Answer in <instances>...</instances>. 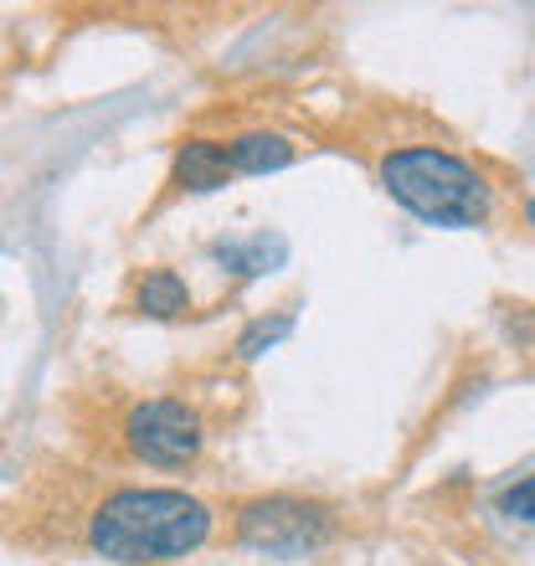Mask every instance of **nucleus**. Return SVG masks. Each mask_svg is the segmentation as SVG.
Wrapping results in <instances>:
<instances>
[{"instance_id": "3", "label": "nucleus", "mask_w": 535, "mask_h": 566, "mask_svg": "<svg viewBox=\"0 0 535 566\" xmlns=\"http://www.w3.org/2000/svg\"><path fill=\"white\" fill-rule=\"evenodd\" d=\"M238 541L263 556H310L329 541V510L289 494L253 500L238 510Z\"/></svg>"}, {"instance_id": "6", "label": "nucleus", "mask_w": 535, "mask_h": 566, "mask_svg": "<svg viewBox=\"0 0 535 566\" xmlns=\"http://www.w3.org/2000/svg\"><path fill=\"white\" fill-rule=\"evenodd\" d=\"M294 160V145L283 135H242L232 139V170H242V176H268V170H283V165Z\"/></svg>"}, {"instance_id": "2", "label": "nucleus", "mask_w": 535, "mask_h": 566, "mask_svg": "<svg viewBox=\"0 0 535 566\" xmlns=\"http://www.w3.org/2000/svg\"><path fill=\"white\" fill-rule=\"evenodd\" d=\"M381 186L391 201L412 211L428 227H479L490 217V186L474 165H463L459 155L432 145H407L391 149L381 160Z\"/></svg>"}, {"instance_id": "10", "label": "nucleus", "mask_w": 535, "mask_h": 566, "mask_svg": "<svg viewBox=\"0 0 535 566\" xmlns=\"http://www.w3.org/2000/svg\"><path fill=\"white\" fill-rule=\"evenodd\" d=\"M500 510H505V515H515V521H535V474H531V479H521L515 490H505Z\"/></svg>"}, {"instance_id": "1", "label": "nucleus", "mask_w": 535, "mask_h": 566, "mask_svg": "<svg viewBox=\"0 0 535 566\" xmlns=\"http://www.w3.org/2000/svg\"><path fill=\"white\" fill-rule=\"evenodd\" d=\"M211 536V510L180 490H119L93 510V552L119 566L180 562Z\"/></svg>"}, {"instance_id": "9", "label": "nucleus", "mask_w": 535, "mask_h": 566, "mask_svg": "<svg viewBox=\"0 0 535 566\" xmlns=\"http://www.w3.org/2000/svg\"><path fill=\"white\" fill-rule=\"evenodd\" d=\"M289 329H294V314H273V319L263 314V319H253V325L238 335V356H242V360H258L268 345H279Z\"/></svg>"}, {"instance_id": "4", "label": "nucleus", "mask_w": 535, "mask_h": 566, "mask_svg": "<svg viewBox=\"0 0 535 566\" xmlns=\"http://www.w3.org/2000/svg\"><path fill=\"white\" fill-rule=\"evenodd\" d=\"M124 438H129L134 459L155 463V469H180V463H191L196 448H201V418H196L186 402L155 397V402H139L129 412Z\"/></svg>"}, {"instance_id": "7", "label": "nucleus", "mask_w": 535, "mask_h": 566, "mask_svg": "<svg viewBox=\"0 0 535 566\" xmlns=\"http://www.w3.org/2000/svg\"><path fill=\"white\" fill-rule=\"evenodd\" d=\"M283 238H253V242H222L217 248V258H222L227 269H238V273H268V269H279L283 263Z\"/></svg>"}, {"instance_id": "11", "label": "nucleus", "mask_w": 535, "mask_h": 566, "mask_svg": "<svg viewBox=\"0 0 535 566\" xmlns=\"http://www.w3.org/2000/svg\"><path fill=\"white\" fill-rule=\"evenodd\" d=\"M525 217H531V222H535V201H531V207H525Z\"/></svg>"}, {"instance_id": "8", "label": "nucleus", "mask_w": 535, "mask_h": 566, "mask_svg": "<svg viewBox=\"0 0 535 566\" xmlns=\"http://www.w3.org/2000/svg\"><path fill=\"white\" fill-rule=\"evenodd\" d=\"M186 304H191V294H186V283H180L170 269L145 273V283H139V310H145V314L170 319V314H180Z\"/></svg>"}, {"instance_id": "5", "label": "nucleus", "mask_w": 535, "mask_h": 566, "mask_svg": "<svg viewBox=\"0 0 535 566\" xmlns=\"http://www.w3.org/2000/svg\"><path fill=\"white\" fill-rule=\"evenodd\" d=\"M227 170H232V145L217 139H186L176 155V176L186 191H217L227 186Z\"/></svg>"}]
</instances>
